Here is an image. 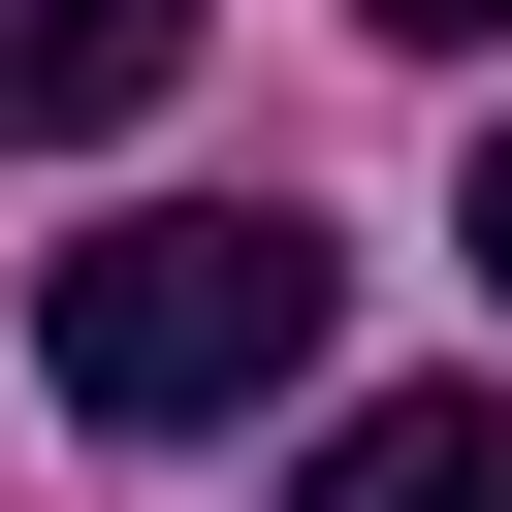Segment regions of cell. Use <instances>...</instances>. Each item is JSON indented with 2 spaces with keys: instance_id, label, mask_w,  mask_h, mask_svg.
<instances>
[{
  "instance_id": "cell-1",
  "label": "cell",
  "mask_w": 512,
  "mask_h": 512,
  "mask_svg": "<svg viewBox=\"0 0 512 512\" xmlns=\"http://www.w3.org/2000/svg\"><path fill=\"white\" fill-rule=\"evenodd\" d=\"M320 224L288 192H160V224H96L64 288H32V384L96 416V448H192V416H256V384H320Z\"/></svg>"
},
{
  "instance_id": "cell-4",
  "label": "cell",
  "mask_w": 512,
  "mask_h": 512,
  "mask_svg": "<svg viewBox=\"0 0 512 512\" xmlns=\"http://www.w3.org/2000/svg\"><path fill=\"white\" fill-rule=\"evenodd\" d=\"M352 32H416V64H448V32H512V0H352Z\"/></svg>"
},
{
  "instance_id": "cell-5",
  "label": "cell",
  "mask_w": 512,
  "mask_h": 512,
  "mask_svg": "<svg viewBox=\"0 0 512 512\" xmlns=\"http://www.w3.org/2000/svg\"><path fill=\"white\" fill-rule=\"evenodd\" d=\"M480 288H512V128H480Z\"/></svg>"
},
{
  "instance_id": "cell-3",
  "label": "cell",
  "mask_w": 512,
  "mask_h": 512,
  "mask_svg": "<svg viewBox=\"0 0 512 512\" xmlns=\"http://www.w3.org/2000/svg\"><path fill=\"white\" fill-rule=\"evenodd\" d=\"M288 512H512V384H384V416H320Z\"/></svg>"
},
{
  "instance_id": "cell-2",
  "label": "cell",
  "mask_w": 512,
  "mask_h": 512,
  "mask_svg": "<svg viewBox=\"0 0 512 512\" xmlns=\"http://www.w3.org/2000/svg\"><path fill=\"white\" fill-rule=\"evenodd\" d=\"M192 96V0H0V128H160Z\"/></svg>"
}]
</instances>
